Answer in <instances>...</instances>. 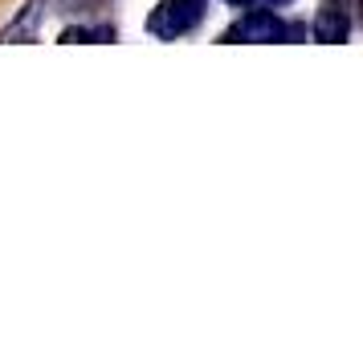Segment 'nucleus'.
I'll return each mask as SVG.
<instances>
[{
	"label": "nucleus",
	"mask_w": 363,
	"mask_h": 351,
	"mask_svg": "<svg viewBox=\"0 0 363 351\" xmlns=\"http://www.w3.org/2000/svg\"><path fill=\"white\" fill-rule=\"evenodd\" d=\"M286 37H290V25H281L274 13H249L225 33V41H286Z\"/></svg>",
	"instance_id": "2"
},
{
	"label": "nucleus",
	"mask_w": 363,
	"mask_h": 351,
	"mask_svg": "<svg viewBox=\"0 0 363 351\" xmlns=\"http://www.w3.org/2000/svg\"><path fill=\"white\" fill-rule=\"evenodd\" d=\"M347 29H351V21H347L343 13H335V9H323V13L314 17V41H323V45L347 41Z\"/></svg>",
	"instance_id": "3"
},
{
	"label": "nucleus",
	"mask_w": 363,
	"mask_h": 351,
	"mask_svg": "<svg viewBox=\"0 0 363 351\" xmlns=\"http://www.w3.org/2000/svg\"><path fill=\"white\" fill-rule=\"evenodd\" d=\"M225 4H237V9H245V4H253V0H225Z\"/></svg>",
	"instance_id": "7"
},
{
	"label": "nucleus",
	"mask_w": 363,
	"mask_h": 351,
	"mask_svg": "<svg viewBox=\"0 0 363 351\" xmlns=\"http://www.w3.org/2000/svg\"><path fill=\"white\" fill-rule=\"evenodd\" d=\"M204 4H208V0H164V4L147 17V33L164 37V41L184 37L188 29H196V25H200Z\"/></svg>",
	"instance_id": "1"
},
{
	"label": "nucleus",
	"mask_w": 363,
	"mask_h": 351,
	"mask_svg": "<svg viewBox=\"0 0 363 351\" xmlns=\"http://www.w3.org/2000/svg\"><path fill=\"white\" fill-rule=\"evenodd\" d=\"M274 4H286V0H274Z\"/></svg>",
	"instance_id": "8"
},
{
	"label": "nucleus",
	"mask_w": 363,
	"mask_h": 351,
	"mask_svg": "<svg viewBox=\"0 0 363 351\" xmlns=\"http://www.w3.org/2000/svg\"><path fill=\"white\" fill-rule=\"evenodd\" d=\"M111 29H66L62 33V41H111Z\"/></svg>",
	"instance_id": "5"
},
{
	"label": "nucleus",
	"mask_w": 363,
	"mask_h": 351,
	"mask_svg": "<svg viewBox=\"0 0 363 351\" xmlns=\"http://www.w3.org/2000/svg\"><path fill=\"white\" fill-rule=\"evenodd\" d=\"M37 21H41V0H33V4H25V13H21L17 25H9L4 29V41H17V37L25 33H37Z\"/></svg>",
	"instance_id": "4"
},
{
	"label": "nucleus",
	"mask_w": 363,
	"mask_h": 351,
	"mask_svg": "<svg viewBox=\"0 0 363 351\" xmlns=\"http://www.w3.org/2000/svg\"><path fill=\"white\" fill-rule=\"evenodd\" d=\"M327 9H335V13H343L347 21H355L363 13V0H327Z\"/></svg>",
	"instance_id": "6"
}]
</instances>
